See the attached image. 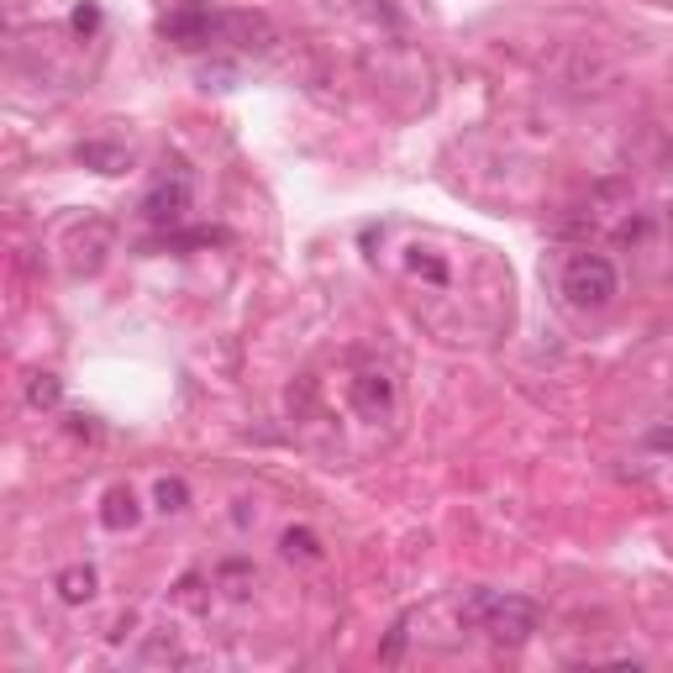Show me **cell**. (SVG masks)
<instances>
[{"label":"cell","instance_id":"cell-3","mask_svg":"<svg viewBox=\"0 0 673 673\" xmlns=\"http://www.w3.org/2000/svg\"><path fill=\"white\" fill-rule=\"evenodd\" d=\"M227 27V16H216L206 5H185V11H174V16H163L159 32L169 43H179V48H206L216 32Z\"/></svg>","mask_w":673,"mask_h":673},{"label":"cell","instance_id":"cell-10","mask_svg":"<svg viewBox=\"0 0 673 673\" xmlns=\"http://www.w3.org/2000/svg\"><path fill=\"white\" fill-rule=\"evenodd\" d=\"M253 579H258V568L243 564V558H232V564H221V568H216V584H221V590L232 594V600H243V594L253 590Z\"/></svg>","mask_w":673,"mask_h":673},{"label":"cell","instance_id":"cell-5","mask_svg":"<svg viewBox=\"0 0 673 673\" xmlns=\"http://www.w3.org/2000/svg\"><path fill=\"white\" fill-rule=\"evenodd\" d=\"M352 395V410L363 416V421H384L390 410H395V379L384 374V369H363V374L348 384Z\"/></svg>","mask_w":673,"mask_h":673},{"label":"cell","instance_id":"cell-2","mask_svg":"<svg viewBox=\"0 0 673 673\" xmlns=\"http://www.w3.org/2000/svg\"><path fill=\"white\" fill-rule=\"evenodd\" d=\"M558 290H564V300L573 311H605V305L620 295V274L605 253H573L564 264Z\"/></svg>","mask_w":673,"mask_h":673},{"label":"cell","instance_id":"cell-12","mask_svg":"<svg viewBox=\"0 0 673 673\" xmlns=\"http://www.w3.org/2000/svg\"><path fill=\"white\" fill-rule=\"evenodd\" d=\"M153 500H159V511L163 515H179L189 506V489L185 479H159V489H153Z\"/></svg>","mask_w":673,"mask_h":673},{"label":"cell","instance_id":"cell-9","mask_svg":"<svg viewBox=\"0 0 673 673\" xmlns=\"http://www.w3.org/2000/svg\"><path fill=\"white\" fill-rule=\"evenodd\" d=\"M58 600H63V605L95 600V568H63V573H58Z\"/></svg>","mask_w":673,"mask_h":673},{"label":"cell","instance_id":"cell-6","mask_svg":"<svg viewBox=\"0 0 673 673\" xmlns=\"http://www.w3.org/2000/svg\"><path fill=\"white\" fill-rule=\"evenodd\" d=\"M405 274L421 279V285H431V290H448V285H453V264H448L442 253H431V247H410V253H405Z\"/></svg>","mask_w":673,"mask_h":673},{"label":"cell","instance_id":"cell-11","mask_svg":"<svg viewBox=\"0 0 673 673\" xmlns=\"http://www.w3.org/2000/svg\"><path fill=\"white\" fill-rule=\"evenodd\" d=\"M279 547H285V558H300V564H311V558H322V542L311 537V532H305V526H290V532H285V537H279Z\"/></svg>","mask_w":673,"mask_h":673},{"label":"cell","instance_id":"cell-7","mask_svg":"<svg viewBox=\"0 0 673 673\" xmlns=\"http://www.w3.org/2000/svg\"><path fill=\"white\" fill-rule=\"evenodd\" d=\"M137 521H142V511H137V495L127 485H116L106 495V511H101V526L106 532H132Z\"/></svg>","mask_w":673,"mask_h":673},{"label":"cell","instance_id":"cell-8","mask_svg":"<svg viewBox=\"0 0 673 673\" xmlns=\"http://www.w3.org/2000/svg\"><path fill=\"white\" fill-rule=\"evenodd\" d=\"M80 163L95 174H121V169H132V153L116 142H80Z\"/></svg>","mask_w":673,"mask_h":673},{"label":"cell","instance_id":"cell-4","mask_svg":"<svg viewBox=\"0 0 673 673\" xmlns=\"http://www.w3.org/2000/svg\"><path fill=\"white\" fill-rule=\"evenodd\" d=\"M142 216L153 221V227H174V221H185L189 216V174H163L159 185L142 195Z\"/></svg>","mask_w":673,"mask_h":673},{"label":"cell","instance_id":"cell-15","mask_svg":"<svg viewBox=\"0 0 673 673\" xmlns=\"http://www.w3.org/2000/svg\"><path fill=\"white\" fill-rule=\"evenodd\" d=\"M405 647V620H395V631H390V642H384V663H395Z\"/></svg>","mask_w":673,"mask_h":673},{"label":"cell","instance_id":"cell-14","mask_svg":"<svg viewBox=\"0 0 673 673\" xmlns=\"http://www.w3.org/2000/svg\"><path fill=\"white\" fill-rule=\"evenodd\" d=\"M69 22H74V32H95L101 27V11H95V5H74V16H69Z\"/></svg>","mask_w":673,"mask_h":673},{"label":"cell","instance_id":"cell-1","mask_svg":"<svg viewBox=\"0 0 673 673\" xmlns=\"http://www.w3.org/2000/svg\"><path fill=\"white\" fill-rule=\"evenodd\" d=\"M463 620H468L474 631H485L489 642L521 647V642H532V631L542 626V611H537V600H526V594L474 590L468 605H463Z\"/></svg>","mask_w":673,"mask_h":673},{"label":"cell","instance_id":"cell-13","mask_svg":"<svg viewBox=\"0 0 673 673\" xmlns=\"http://www.w3.org/2000/svg\"><path fill=\"white\" fill-rule=\"evenodd\" d=\"M58 395H63V384H58L54 374H37V379H32V384H27V401L37 405V410H54V405H58Z\"/></svg>","mask_w":673,"mask_h":673}]
</instances>
